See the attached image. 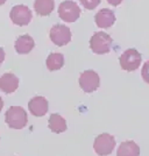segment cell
<instances>
[{
	"instance_id": "ac0fdd59",
	"label": "cell",
	"mask_w": 149,
	"mask_h": 156,
	"mask_svg": "<svg viewBox=\"0 0 149 156\" xmlns=\"http://www.w3.org/2000/svg\"><path fill=\"white\" fill-rule=\"evenodd\" d=\"M141 77L144 80V83L149 84V59L142 65V69H141Z\"/></svg>"
},
{
	"instance_id": "277c9868",
	"label": "cell",
	"mask_w": 149,
	"mask_h": 156,
	"mask_svg": "<svg viewBox=\"0 0 149 156\" xmlns=\"http://www.w3.org/2000/svg\"><path fill=\"white\" fill-rule=\"evenodd\" d=\"M115 147V139L113 135L108 133H103L99 134L94 139L93 143V149L99 156H107L113 151Z\"/></svg>"
},
{
	"instance_id": "9a60e30c",
	"label": "cell",
	"mask_w": 149,
	"mask_h": 156,
	"mask_svg": "<svg viewBox=\"0 0 149 156\" xmlns=\"http://www.w3.org/2000/svg\"><path fill=\"white\" fill-rule=\"evenodd\" d=\"M45 64L49 71H56L63 68L64 65V56L61 52H51L45 61Z\"/></svg>"
},
{
	"instance_id": "ffe728a7",
	"label": "cell",
	"mask_w": 149,
	"mask_h": 156,
	"mask_svg": "<svg viewBox=\"0 0 149 156\" xmlns=\"http://www.w3.org/2000/svg\"><path fill=\"white\" fill-rule=\"evenodd\" d=\"M4 61H5V50L0 47V64H2Z\"/></svg>"
},
{
	"instance_id": "7402d4cb",
	"label": "cell",
	"mask_w": 149,
	"mask_h": 156,
	"mask_svg": "<svg viewBox=\"0 0 149 156\" xmlns=\"http://www.w3.org/2000/svg\"><path fill=\"white\" fill-rule=\"evenodd\" d=\"M6 1H7V0H0V6H1V5H4Z\"/></svg>"
},
{
	"instance_id": "8fae6325",
	"label": "cell",
	"mask_w": 149,
	"mask_h": 156,
	"mask_svg": "<svg viewBox=\"0 0 149 156\" xmlns=\"http://www.w3.org/2000/svg\"><path fill=\"white\" fill-rule=\"evenodd\" d=\"M19 87V78L12 72L4 73L0 77V90L5 93H13Z\"/></svg>"
},
{
	"instance_id": "3957f363",
	"label": "cell",
	"mask_w": 149,
	"mask_h": 156,
	"mask_svg": "<svg viewBox=\"0 0 149 156\" xmlns=\"http://www.w3.org/2000/svg\"><path fill=\"white\" fill-rule=\"evenodd\" d=\"M141 61H142V56L135 48H129L125 50L119 58L121 69L126 71H135L141 64Z\"/></svg>"
},
{
	"instance_id": "7c38bea8",
	"label": "cell",
	"mask_w": 149,
	"mask_h": 156,
	"mask_svg": "<svg viewBox=\"0 0 149 156\" xmlns=\"http://www.w3.org/2000/svg\"><path fill=\"white\" fill-rule=\"evenodd\" d=\"M15 50L20 55H26L33 50V48L35 47V42L30 35L25 34L19 36L15 41Z\"/></svg>"
},
{
	"instance_id": "e0dca14e",
	"label": "cell",
	"mask_w": 149,
	"mask_h": 156,
	"mask_svg": "<svg viewBox=\"0 0 149 156\" xmlns=\"http://www.w3.org/2000/svg\"><path fill=\"white\" fill-rule=\"evenodd\" d=\"M80 4L84 6V8L86 9H94L96 7L100 4V0H79Z\"/></svg>"
},
{
	"instance_id": "2e32d148",
	"label": "cell",
	"mask_w": 149,
	"mask_h": 156,
	"mask_svg": "<svg viewBox=\"0 0 149 156\" xmlns=\"http://www.w3.org/2000/svg\"><path fill=\"white\" fill-rule=\"evenodd\" d=\"M55 1L54 0H35L34 9L40 16H47L54 11Z\"/></svg>"
},
{
	"instance_id": "44dd1931",
	"label": "cell",
	"mask_w": 149,
	"mask_h": 156,
	"mask_svg": "<svg viewBox=\"0 0 149 156\" xmlns=\"http://www.w3.org/2000/svg\"><path fill=\"white\" fill-rule=\"evenodd\" d=\"M2 107H4V100H2V98L0 97V112L2 110Z\"/></svg>"
},
{
	"instance_id": "7a4b0ae2",
	"label": "cell",
	"mask_w": 149,
	"mask_h": 156,
	"mask_svg": "<svg viewBox=\"0 0 149 156\" xmlns=\"http://www.w3.org/2000/svg\"><path fill=\"white\" fill-rule=\"evenodd\" d=\"M112 43H113L112 37L105 32L94 33L90 39L91 50L98 55H104V54L110 52L111 48H112Z\"/></svg>"
},
{
	"instance_id": "5bb4252c",
	"label": "cell",
	"mask_w": 149,
	"mask_h": 156,
	"mask_svg": "<svg viewBox=\"0 0 149 156\" xmlns=\"http://www.w3.org/2000/svg\"><path fill=\"white\" fill-rule=\"evenodd\" d=\"M117 156H140V147L134 141H123L117 151Z\"/></svg>"
},
{
	"instance_id": "4fadbf2b",
	"label": "cell",
	"mask_w": 149,
	"mask_h": 156,
	"mask_svg": "<svg viewBox=\"0 0 149 156\" xmlns=\"http://www.w3.org/2000/svg\"><path fill=\"white\" fill-rule=\"evenodd\" d=\"M48 127H49V129L51 130L52 133H56V134L63 133L68 128L65 119L62 115H59V113H52L51 115L49 117Z\"/></svg>"
},
{
	"instance_id": "9c48e42d",
	"label": "cell",
	"mask_w": 149,
	"mask_h": 156,
	"mask_svg": "<svg viewBox=\"0 0 149 156\" xmlns=\"http://www.w3.org/2000/svg\"><path fill=\"white\" fill-rule=\"evenodd\" d=\"M28 108H29V112L32 113L33 115H35V117H43L45 113L48 112L49 104H48V100L44 97L36 96V97H34L33 99L29 100Z\"/></svg>"
},
{
	"instance_id": "ba28073f",
	"label": "cell",
	"mask_w": 149,
	"mask_h": 156,
	"mask_svg": "<svg viewBox=\"0 0 149 156\" xmlns=\"http://www.w3.org/2000/svg\"><path fill=\"white\" fill-rule=\"evenodd\" d=\"M9 18L12 20V22L16 26H27L30 22L33 15L30 9L27 6H25V5H16V6H14L11 9Z\"/></svg>"
},
{
	"instance_id": "5b68a950",
	"label": "cell",
	"mask_w": 149,
	"mask_h": 156,
	"mask_svg": "<svg viewBox=\"0 0 149 156\" xmlns=\"http://www.w3.org/2000/svg\"><path fill=\"white\" fill-rule=\"evenodd\" d=\"M80 8L72 0H64L59 6V16L64 22H75L80 16Z\"/></svg>"
},
{
	"instance_id": "30bf717a",
	"label": "cell",
	"mask_w": 149,
	"mask_h": 156,
	"mask_svg": "<svg viewBox=\"0 0 149 156\" xmlns=\"http://www.w3.org/2000/svg\"><path fill=\"white\" fill-rule=\"evenodd\" d=\"M94 21H96V25L99 28L106 29V28H110V27L114 25V22H115V14H114V12L112 9L103 8V9H100L96 14Z\"/></svg>"
},
{
	"instance_id": "8992f818",
	"label": "cell",
	"mask_w": 149,
	"mask_h": 156,
	"mask_svg": "<svg viewBox=\"0 0 149 156\" xmlns=\"http://www.w3.org/2000/svg\"><path fill=\"white\" fill-rule=\"evenodd\" d=\"M49 36L54 44L63 47L66 46L71 41V30L68 26L57 23V25L52 26L50 33H49Z\"/></svg>"
},
{
	"instance_id": "6da1fadb",
	"label": "cell",
	"mask_w": 149,
	"mask_h": 156,
	"mask_svg": "<svg viewBox=\"0 0 149 156\" xmlns=\"http://www.w3.org/2000/svg\"><path fill=\"white\" fill-rule=\"evenodd\" d=\"M5 121L8 125V127L13 129H22L26 127L28 122L26 111L20 106H11L6 111L5 114Z\"/></svg>"
},
{
	"instance_id": "d6986e66",
	"label": "cell",
	"mask_w": 149,
	"mask_h": 156,
	"mask_svg": "<svg viewBox=\"0 0 149 156\" xmlns=\"http://www.w3.org/2000/svg\"><path fill=\"white\" fill-rule=\"evenodd\" d=\"M107 2L112 6H119L122 2V0H107Z\"/></svg>"
},
{
	"instance_id": "52a82bcc",
	"label": "cell",
	"mask_w": 149,
	"mask_h": 156,
	"mask_svg": "<svg viewBox=\"0 0 149 156\" xmlns=\"http://www.w3.org/2000/svg\"><path fill=\"white\" fill-rule=\"evenodd\" d=\"M79 85H80L82 90L86 93L97 91L99 85H100L99 75L93 70H85L79 76Z\"/></svg>"
}]
</instances>
